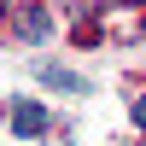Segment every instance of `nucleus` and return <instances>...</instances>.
Listing matches in <instances>:
<instances>
[{"label":"nucleus","mask_w":146,"mask_h":146,"mask_svg":"<svg viewBox=\"0 0 146 146\" xmlns=\"http://www.w3.org/2000/svg\"><path fill=\"white\" fill-rule=\"evenodd\" d=\"M6 123L18 129L23 140H35V135H47V105H41V100H18V105H12V117H6Z\"/></svg>","instance_id":"f257e3e1"},{"label":"nucleus","mask_w":146,"mask_h":146,"mask_svg":"<svg viewBox=\"0 0 146 146\" xmlns=\"http://www.w3.org/2000/svg\"><path fill=\"white\" fill-rule=\"evenodd\" d=\"M47 35H53V18H47L41 6H23V12H18V41H29V47H41Z\"/></svg>","instance_id":"f03ea898"},{"label":"nucleus","mask_w":146,"mask_h":146,"mask_svg":"<svg viewBox=\"0 0 146 146\" xmlns=\"http://www.w3.org/2000/svg\"><path fill=\"white\" fill-rule=\"evenodd\" d=\"M35 76H41L47 88H58V94H88V76H76V70H64V64H35Z\"/></svg>","instance_id":"7ed1b4c3"},{"label":"nucleus","mask_w":146,"mask_h":146,"mask_svg":"<svg viewBox=\"0 0 146 146\" xmlns=\"http://www.w3.org/2000/svg\"><path fill=\"white\" fill-rule=\"evenodd\" d=\"M135 129H146V100H135Z\"/></svg>","instance_id":"20e7f679"},{"label":"nucleus","mask_w":146,"mask_h":146,"mask_svg":"<svg viewBox=\"0 0 146 146\" xmlns=\"http://www.w3.org/2000/svg\"><path fill=\"white\" fill-rule=\"evenodd\" d=\"M0 6H12V0H0Z\"/></svg>","instance_id":"39448f33"}]
</instances>
